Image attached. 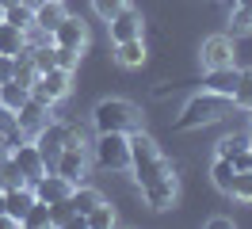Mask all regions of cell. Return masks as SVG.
Listing matches in <instances>:
<instances>
[{
  "mask_svg": "<svg viewBox=\"0 0 252 229\" xmlns=\"http://www.w3.org/2000/svg\"><path fill=\"white\" fill-rule=\"evenodd\" d=\"M225 34L229 38H245V34H252V8H241V4H233L229 8V23H225Z\"/></svg>",
  "mask_w": 252,
  "mask_h": 229,
  "instance_id": "obj_22",
  "label": "cell"
},
{
  "mask_svg": "<svg viewBox=\"0 0 252 229\" xmlns=\"http://www.w3.org/2000/svg\"><path fill=\"white\" fill-rule=\"evenodd\" d=\"M249 111H252V107H249Z\"/></svg>",
  "mask_w": 252,
  "mask_h": 229,
  "instance_id": "obj_40",
  "label": "cell"
},
{
  "mask_svg": "<svg viewBox=\"0 0 252 229\" xmlns=\"http://www.w3.org/2000/svg\"><path fill=\"white\" fill-rule=\"evenodd\" d=\"M229 107H233V99L229 96H218V92H199V96H191L188 103H184V111H180V119L172 122V130H199V126H214V122H221L225 115H229Z\"/></svg>",
  "mask_w": 252,
  "mask_h": 229,
  "instance_id": "obj_2",
  "label": "cell"
},
{
  "mask_svg": "<svg viewBox=\"0 0 252 229\" xmlns=\"http://www.w3.org/2000/svg\"><path fill=\"white\" fill-rule=\"evenodd\" d=\"M130 172H134V183L142 187L149 210H172L176 198H180V183H176L172 164L164 161V153L157 149V141L145 134V130H134L130 134Z\"/></svg>",
  "mask_w": 252,
  "mask_h": 229,
  "instance_id": "obj_1",
  "label": "cell"
},
{
  "mask_svg": "<svg viewBox=\"0 0 252 229\" xmlns=\"http://www.w3.org/2000/svg\"><path fill=\"white\" fill-rule=\"evenodd\" d=\"M115 222H119V218H115V206H111L107 198H103L99 206H92V210L84 214V226H88V229H111Z\"/></svg>",
  "mask_w": 252,
  "mask_h": 229,
  "instance_id": "obj_25",
  "label": "cell"
},
{
  "mask_svg": "<svg viewBox=\"0 0 252 229\" xmlns=\"http://www.w3.org/2000/svg\"><path fill=\"white\" fill-rule=\"evenodd\" d=\"M54 172H62L69 183H80L88 176V145L84 141H65V149L54 161Z\"/></svg>",
  "mask_w": 252,
  "mask_h": 229,
  "instance_id": "obj_6",
  "label": "cell"
},
{
  "mask_svg": "<svg viewBox=\"0 0 252 229\" xmlns=\"http://www.w3.org/2000/svg\"><path fill=\"white\" fill-rule=\"evenodd\" d=\"M0 19H4V4H0Z\"/></svg>",
  "mask_w": 252,
  "mask_h": 229,
  "instance_id": "obj_37",
  "label": "cell"
},
{
  "mask_svg": "<svg viewBox=\"0 0 252 229\" xmlns=\"http://www.w3.org/2000/svg\"><path fill=\"white\" fill-rule=\"evenodd\" d=\"M0 137L8 141V149H12V141H19V122H16V111H8V107L0 103Z\"/></svg>",
  "mask_w": 252,
  "mask_h": 229,
  "instance_id": "obj_28",
  "label": "cell"
},
{
  "mask_svg": "<svg viewBox=\"0 0 252 229\" xmlns=\"http://www.w3.org/2000/svg\"><path fill=\"white\" fill-rule=\"evenodd\" d=\"M19 226H27V229H50V226H54V210H50V202H38V198H34L31 206H27V214H23Z\"/></svg>",
  "mask_w": 252,
  "mask_h": 229,
  "instance_id": "obj_21",
  "label": "cell"
},
{
  "mask_svg": "<svg viewBox=\"0 0 252 229\" xmlns=\"http://www.w3.org/2000/svg\"><path fill=\"white\" fill-rule=\"evenodd\" d=\"M115 61H119L123 69H138V65H145V42H142V38L115 42Z\"/></svg>",
  "mask_w": 252,
  "mask_h": 229,
  "instance_id": "obj_17",
  "label": "cell"
},
{
  "mask_svg": "<svg viewBox=\"0 0 252 229\" xmlns=\"http://www.w3.org/2000/svg\"><path fill=\"white\" fill-rule=\"evenodd\" d=\"M229 195H233V198H241V202H252V168H237Z\"/></svg>",
  "mask_w": 252,
  "mask_h": 229,
  "instance_id": "obj_29",
  "label": "cell"
},
{
  "mask_svg": "<svg viewBox=\"0 0 252 229\" xmlns=\"http://www.w3.org/2000/svg\"><path fill=\"white\" fill-rule=\"evenodd\" d=\"M69 88H73V73L54 65V69H46V73H38V80L31 84V96L54 107L58 99H65V96H69Z\"/></svg>",
  "mask_w": 252,
  "mask_h": 229,
  "instance_id": "obj_5",
  "label": "cell"
},
{
  "mask_svg": "<svg viewBox=\"0 0 252 229\" xmlns=\"http://www.w3.org/2000/svg\"><path fill=\"white\" fill-rule=\"evenodd\" d=\"M206 226H210V229H233V218H210Z\"/></svg>",
  "mask_w": 252,
  "mask_h": 229,
  "instance_id": "obj_33",
  "label": "cell"
},
{
  "mask_svg": "<svg viewBox=\"0 0 252 229\" xmlns=\"http://www.w3.org/2000/svg\"><path fill=\"white\" fill-rule=\"evenodd\" d=\"M233 176H237V168L229 157H218L214 153V164H210V183L218 187L221 195H229V187H233Z\"/></svg>",
  "mask_w": 252,
  "mask_h": 229,
  "instance_id": "obj_19",
  "label": "cell"
},
{
  "mask_svg": "<svg viewBox=\"0 0 252 229\" xmlns=\"http://www.w3.org/2000/svg\"><path fill=\"white\" fill-rule=\"evenodd\" d=\"M8 157H12V149H8V141H4V137H0V168L8 164Z\"/></svg>",
  "mask_w": 252,
  "mask_h": 229,
  "instance_id": "obj_34",
  "label": "cell"
},
{
  "mask_svg": "<svg viewBox=\"0 0 252 229\" xmlns=\"http://www.w3.org/2000/svg\"><path fill=\"white\" fill-rule=\"evenodd\" d=\"M0 4H4V8H8V4H16V0H0Z\"/></svg>",
  "mask_w": 252,
  "mask_h": 229,
  "instance_id": "obj_36",
  "label": "cell"
},
{
  "mask_svg": "<svg viewBox=\"0 0 252 229\" xmlns=\"http://www.w3.org/2000/svg\"><path fill=\"white\" fill-rule=\"evenodd\" d=\"M4 23H12V27H19V31L34 27V8L27 4V0H16V4L4 8Z\"/></svg>",
  "mask_w": 252,
  "mask_h": 229,
  "instance_id": "obj_24",
  "label": "cell"
},
{
  "mask_svg": "<svg viewBox=\"0 0 252 229\" xmlns=\"http://www.w3.org/2000/svg\"><path fill=\"white\" fill-rule=\"evenodd\" d=\"M225 4H229V8H233V4H237V0H225Z\"/></svg>",
  "mask_w": 252,
  "mask_h": 229,
  "instance_id": "obj_38",
  "label": "cell"
},
{
  "mask_svg": "<svg viewBox=\"0 0 252 229\" xmlns=\"http://www.w3.org/2000/svg\"><path fill=\"white\" fill-rule=\"evenodd\" d=\"M237 4H241V8H252V0H237Z\"/></svg>",
  "mask_w": 252,
  "mask_h": 229,
  "instance_id": "obj_35",
  "label": "cell"
},
{
  "mask_svg": "<svg viewBox=\"0 0 252 229\" xmlns=\"http://www.w3.org/2000/svg\"><path fill=\"white\" fill-rule=\"evenodd\" d=\"M73 187H77V183H69L62 172H54V168H50V172H42V176L31 183L34 198H38V202H50V206H54V202H65Z\"/></svg>",
  "mask_w": 252,
  "mask_h": 229,
  "instance_id": "obj_9",
  "label": "cell"
},
{
  "mask_svg": "<svg viewBox=\"0 0 252 229\" xmlns=\"http://www.w3.org/2000/svg\"><path fill=\"white\" fill-rule=\"evenodd\" d=\"M107 31H111V42L142 38V15H138L134 8H130V4H126L119 15H111V19H107Z\"/></svg>",
  "mask_w": 252,
  "mask_h": 229,
  "instance_id": "obj_13",
  "label": "cell"
},
{
  "mask_svg": "<svg viewBox=\"0 0 252 229\" xmlns=\"http://www.w3.org/2000/svg\"><path fill=\"white\" fill-rule=\"evenodd\" d=\"M252 145H249V137L245 134H229V137H221L218 145H214V153H218V157H229V161H237V157H241V153H249Z\"/></svg>",
  "mask_w": 252,
  "mask_h": 229,
  "instance_id": "obj_27",
  "label": "cell"
},
{
  "mask_svg": "<svg viewBox=\"0 0 252 229\" xmlns=\"http://www.w3.org/2000/svg\"><path fill=\"white\" fill-rule=\"evenodd\" d=\"M54 46H62V50H73V54H84V46H88V27L80 23L77 15H65L62 23L54 27Z\"/></svg>",
  "mask_w": 252,
  "mask_h": 229,
  "instance_id": "obj_10",
  "label": "cell"
},
{
  "mask_svg": "<svg viewBox=\"0 0 252 229\" xmlns=\"http://www.w3.org/2000/svg\"><path fill=\"white\" fill-rule=\"evenodd\" d=\"M249 145H252V137H249Z\"/></svg>",
  "mask_w": 252,
  "mask_h": 229,
  "instance_id": "obj_39",
  "label": "cell"
},
{
  "mask_svg": "<svg viewBox=\"0 0 252 229\" xmlns=\"http://www.w3.org/2000/svg\"><path fill=\"white\" fill-rule=\"evenodd\" d=\"M62 19H65L62 0H38V4H34V27H38V31L54 34V27H58Z\"/></svg>",
  "mask_w": 252,
  "mask_h": 229,
  "instance_id": "obj_14",
  "label": "cell"
},
{
  "mask_svg": "<svg viewBox=\"0 0 252 229\" xmlns=\"http://www.w3.org/2000/svg\"><path fill=\"white\" fill-rule=\"evenodd\" d=\"M65 141H69V126H65V122H54V119H50L38 134H34V145H38V153H42L46 168H54L58 153L65 149Z\"/></svg>",
  "mask_w": 252,
  "mask_h": 229,
  "instance_id": "obj_7",
  "label": "cell"
},
{
  "mask_svg": "<svg viewBox=\"0 0 252 229\" xmlns=\"http://www.w3.org/2000/svg\"><path fill=\"white\" fill-rule=\"evenodd\" d=\"M16 122H19V134H23V137H27V134L34 137L50 122V103H42V99H34V96H31V99L16 111Z\"/></svg>",
  "mask_w": 252,
  "mask_h": 229,
  "instance_id": "obj_12",
  "label": "cell"
},
{
  "mask_svg": "<svg viewBox=\"0 0 252 229\" xmlns=\"http://www.w3.org/2000/svg\"><path fill=\"white\" fill-rule=\"evenodd\" d=\"M27 50V31L12 27V23H4L0 19V54H8V58H19Z\"/></svg>",
  "mask_w": 252,
  "mask_h": 229,
  "instance_id": "obj_18",
  "label": "cell"
},
{
  "mask_svg": "<svg viewBox=\"0 0 252 229\" xmlns=\"http://www.w3.org/2000/svg\"><path fill=\"white\" fill-rule=\"evenodd\" d=\"M34 202V191L31 183H23V187H12V191H4V214H12L16 222H23V214H27V206Z\"/></svg>",
  "mask_w": 252,
  "mask_h": 229,
  "instance_id": "obj_16",
  "label": "cell"
},
{
  "mask_svg": "<svg viewBox=\"0 0 252 229\" xmlns=\"http://www.w3.org/2000/svg\"><path fill=\"white\" fill-rule=\"evenodd\" d=\"M237 50H233V38L229 34H210L199 50V61H203V69H221V65H233Z\"/></svg>",
  "mask_w": 252,
  "mask_h": 229,
  "instance_id": "obj_11",
  "label": "cell"
},
{
  "mask_svg": "<svg viewBox=\"0 0 252 229\" xmlns=\"http://www.w3.org/2000/svg\"><path fill=\"white\" fill-rule=\"evenodd\" d=\"M126 4H130V0H92V12L99 15V19H103V23H107L111 15H119V12H123Z\"/></svg>",
  "mask_w": 252,
  "mask_h": 229,
  "instance_id": "obj_31",
  "label": "cell"
},
{
  "mask_svg": "<svg viewBox=\"0 0 252 229\" xmlns=\"http://www.w3.org/2000/svg\"><path fill=\"white\" fill-rule=\"evenodd\" d=\"M233 88H237V65L206 69V92H218V96H229V99H233Z\"/></svg>",
  "mask_w": 252,
  "mask_h": 229,
  "instance_id": "obj_15",
  "label": "cell"
},
{
  "mask_svg": "<svg viewBox=\"0 0 252 229\" xmlns=\"http://www.w3.org/2000/svg\"><path fill=\"white\" fill-rule=\"evenodd\" d=\"M95 164L99 168H107V172H126L130 168V134H99L95 137Z\"/></svg>",
  "mask_w": 252,
  "mask_h": 229,
  "instance_id": "obj_4",
  "label": "cell"
},
{
  "mask_svg": "<svg viewBox=\"0 0 252 229\" xmlns=\"http://www.w3.org/2000/svg\"><path fill=\"white\" fill-rule=\"evenodd\" d=\"M99 202H103V195H99L95 187H84V183H77V187L69 191V206H73V214H80V218L92 210V206H99Z\"/></svg>",
  "mask_w": 252,
  "mask_h": 229,
  "instance_id": "obj_20",
  "label": "cell"
},
{
  "mask_svg": "<svg viewBox=\"0 0 252 229\" xmlns=\"http://www.w3.org/2000/svg\"><path fill=\"white\" fill-rule=\"evenodd\" d=\"M23 183H27V176H23V172H19V164L8 157V164L0 168V191H12V187H23Z\"/></svg>",
  "mask_w": 252,
  "mask_h": 229,
  "instance_id": "obj_30",
  "label": "cell"
},
{
  "mask_svg": "<svg viewBox=\"0 0 252 229\" xmlns=\"http://www.w3.org/2000/svg\"><path fill=\"white\" fill-rule=\"evenodd\" d=\"M92 126L95 134H134V130H142V111L130 103V99H119V96H111V99H99L92 107Z\"/></svg>",
  "mask_w": 252,
  "mask_h": 229,
  "instance_id": "obj_3",
  "label": "cell"
},
{
  "mask_svg": "<svg viewBox=\"0 0 252 229\" xmlns=\"http://www.w3.org/2000/svg\"><path fill=\"white\" fill-rule=\"evenodd\" d=\"M12 161L19 164V172L27 176V183H34L42 172H50L46 161H42V153H38V145L34 141H27V137H19V141H12Z\"/></svg>",
  "mask_w": 252,
  "mask_h": 229,
  "instance_id": "obj_8",
  "label": "cell"
},
{
  "mask_svg": "<svg viewBox=\"0 0 252 229\" xmlns=\"http://www.w3.org/2000/svg\"><path fill=\"white\" fill-rule=\"evenodd\" d=\"M8 80H16V58L0 54V84H8Z\"/></svg>",
  "mask_w": 252,
  "mask_h": 229,
  "instance_id": "obj_32",
  "label": "cell"
},
{
  "mask_svg": "<svg viewBox=\"0 0 252 229\" xmlns=\"http://www.w3.org/2000/svg\"><path fill=\"white\" fill-rule=\"evenodd\" d=\"M31 99V88L27 84H19V80H8V84H0V103L8 107V111H19V107Z\"/></svg>",
  "mask_w": 252,
  "mask_h": 229,
  "instance_id": "obj_23",
  "label": "cell"
},
{
  "mask_svg": "<svg viewBox=\"0 0 252 229\" xmlns=\"http://www.w3.org/2000/svg\"><path fill=\"white\" fill-rule=\"evenodd\" d=\"M233 107H252V65L249 69H237V88H233Z\"/></svg>",
  "mask_w": 252,
  "mask_h": 229,
  "instance_id": "obj_26",
  "label": "cell"
}]
</instances>
